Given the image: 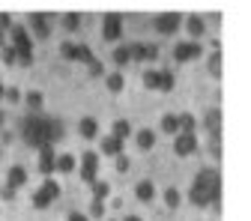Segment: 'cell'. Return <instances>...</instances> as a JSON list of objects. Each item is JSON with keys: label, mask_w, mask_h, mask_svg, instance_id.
I'll list each match as a JSON object with an SVG mask.
<instances>
[{"label": "cell", "mask_w": 251, "mask_h": 221, "mask_svg": "<svg viewBox=\"0 0 251 221\" xmlns=\"http://www.w3.org/2000/svg\"><path fill=\"white\" fill-rule=\"evenodd\" d=\"M114 63H117V66H126V63H132L129 45H120V48H114Z\"/></svg>", "instance_id": "obj_26"}, {"label": "cell", "mask_w": 251, "mask_h": 221, "mask_svg": "<svg viewBox=\"0 0 251 221\" xmlns=\"http://www.w3.org/2000/svg\"><path fill=\"white\" fill-rule=\"evenodd\" d=\"M69 221H90L84 212H69Z\"/></svg>", "instance_id": "obj_41"}, {"label": "cell", "mask_w": 251, "mask_h": 221, "mask_svg": "<svg viewBox=\"0 0 251 221\" xmlns=\"http://www.w3.org/2000/svg\"><path fill=\"white\" fill-rule=\"evenodd\" d=\"M24 182H27V171H24L21 165H12V168H9V176H6V185L18 192V188H21Z\"/></svg>", "instance_id": "obj_14"}, {"label": "cell", "mask_w": 251, "mask_h": 221, "mask_svg": "<svg viewBox=\"0 0 251 221\" xmlns=\"http://www.w3.org/2000/svg\"><path fill=\"white\" fill-rule=\"evenodd\" d=\"M218 195H222V176L218 171L206 168L195 176V185H192V203L195 206H209V203H218Z\"/></svg>", "instance_id": "obj_2"}, {"label": "cell", "mask_w": 251, "mask_h": 221, "mask_svg": "<svg viewBox=\"0 0 251 221\" xmlns=\"http://www.w3.org/2000/svg\"><path fill=\"white\" fill-rule=\"evenodd\" d=\"M6 30H12V18L6 12H0V33H6Z\"/></svg>", "instance_id": "obj_37"}, {"label": "cell", "mask_w": 251, "mask_h": 221, "mask_svg": "<svg viewBox=\"0 0 251 221\" xmlns=\"http://www.w3.org/2000/svg\"><path fill=\"white\" fill-rule=\"evenodd\" d=\"M111 135H114V138H120V141H126V138L132 135V125L126 123V120H117V123H114V132H111Z\"/></svg>", "instance_id": "obj_25"}, {"label": "cell", "mask_w": 251, "mask_h": 221, "mask_svg": "<svg viewBox=\"0 0 251 221\" xmlns=\"http://www.w3.org/2000/svg\"><path fill=\"white\" fill-rule=\"evenodd\" d=\"M63 27H66V30H78L81 27V15L78 12H69L66 18H63Z\"/></svg>", "instance_id": "obj_30"}, {"label": "cell", "mask_w": 251, "mask_h": 221, "mask_svg": "<svg viewBox=\"0 0 251 221\" xmlns=\"http://www.w3.org/2000/svg\"><path fill=\"white\" fill-rule=\"evenodd\" d=\"M135 144H138L141 149H152V144H155V132H152V129H141V132L135 135Z\"/></svg>", "instance_id": "obj_19"}, {"label": "cell", "mask_w": 251, "mask_h": 221, "mask_svg": "<svg viewBox=\"0 0 251 221\" xmlns=\"http://www.w3.org/2000/svg\"><path fill=\"white\" fill-rule=\"evenodd\" d=\"M54 162H57L54 147H42V149H39V173H42V176H51V173H54Z\"/></svg>", "instance_id": "obj_11"}, {"label": "cell", "mask_w": 251, "mask_h": 221, "mask_svg": "<svg viewBox=\"0 0 251 221\" xmlns=\"http://www.w3.org/2000/svg\"><path fill=\"white\" fill-rule=\"evenodd\" d=\"M120 33H123V18H120L117 12L105 15V24H102V36H105L108 42H117V39H120Z\"/></svg>", "instance_id": "obj_8"}, {"label": "cell", "mask_w": 251, "mask_h": 221, "mask_svg": "<svg viewBox=\"0 0 251 221\" xmlns=\"http://www.w3.org/2000/svg\"><path fill=\"white\" fill-rule=\"evenodd\" d=\"M123 87H126V78H123L120 72H111V75H108V90H111V93H120Z\"/></svg>", "instance_id": "obj_27"}, {"label": "cell", "mask_w": 251, "mask_h": 221, "mask_svg": "<svg viewBox=\"0 0 251 221\" xmlns=\"http://www.w3.org/2000/svg\"><path fill=\"white\" fill-rule=\"evenodd\" d=\"M123 221H141V218H138V215H126Z\"/></svg>", "instance_id": "obj_42"}, {"label": "cell", "mask_w": 251, "mask_h": 221, "mask_svg": "<svg viewBox=\"0 0 251 221\" xmlns=\"http://www.w3.org/2000/svg\"><path fill=\"white\" fill-rule=\"evenodd\" d=\"M21 132H24V141L30 147H54L57 141H63V135H66V125H63L57 117H27L24 125H21Z\"/></svg>", "instance_id": "obj_1"}, {"label": "cell", "mask_w": 251, "mask_h": 221, "mask_svg": "<svg viewBox=\"0 0 251 221\" xmlns=\"http://www.w3.org/2000/svg\"><path fill=\"white\" fill-rule=\"evenodd\" d=\"M185 27H188V33H192L195 39H198V36H203V30H206V24H203V18H201V15H192V18L185 21Z\"/></svg>", "instance_id": "obj_21"}, {"label": "cell", "mask_w": 251, "mask_h": 221, "mask_svg": "<svg viewBox=\"0 0 251 221\" xmlns=\"http://www.w3.org/2000/svg\"><path fill=\"white\" fill-rule=\"evenodd\" d=\"M3 96H6V87H3V84H0V99H3Z\"/></svg>", "instance_id": "obj_43"}, {"label": "cell", "mask_w": 251, "mask_h": 221, "mask_svg": "<svg viewBox=\"0 0 251 221\" xmlns=\"http://www.w3.org/2000/svg\"><path fill=\"white\" fill-rule=\"evenodd\" d=\"M78 132H81L87 141H93V138L99 135V123L93 120V117H84V120H81V125H78Z\"/></svg>", "instance_id": "obj_17"}, {"label": "cell", "mask_w": 251, "mask_h": 221, "mask_svg": "<svg viewBox=\"0 0 251 221\" xmlns=\"http://www.w3.org/2000/svg\"><path fill=\"white\" fill-rule=\"evenodd\" d=\"M96 173H99V155L96 152H84V159H81V179L84 182H96Z\"/></svg>", "instance_id": "obj_7"}, {"label": "cell", "mask_w": 251, "mask_h": 221, "mask_svg": "<svg viewBox=\"0 0 251 221\" xmlns=\"http://www.w3.org/2000/svg\"><path fill=\"white\" fill-rule=\"evenodd\" d=\"M0 54H3V63H6V66L18 63V57H15V48H12V45H3V48H0Z\"/></svg>", "instance_id": "obj_32"}, {"label": "cell", "mask_w": 251, "mask_h": 221, "mask_svg": "<svg viewBox=\"0 0 251 221\" xmlns=\"http://www.w3.org/2000/svg\"><path fill=\"white\" fill-rule=\"evenodd\" d=\"M27 105L33 108V111H39V108H42V93H36V90L27 93Z\"/></svg>", "instance_id": "obj_33"}, {"label": "cell", "mask_w": 251, "mask_h": 221, "mask_svg": "<svg viewBox=\"0 0 251 221\" xmlns=\"http://www.w3.org/2000/svg\"><path fill=\"white\" fill-rule=\"evenodd\" d=\"M165 203H168V209L179 206V192H176V188H165Z\"/></svg>", "instance_id": "obj_29"}, {"label": "cell", "mask_w": 251, "mask_h": 221, "mask_svg": "<svg viewBox=\"0 0 251 221\" xmlns=\"http://www.w3.org/2000/svg\"><path fill=\"white\" fill-rule=\"evenodd\" d=\"M129 54H132V60H155V57H159V48H155V45H147V42H132L129 45Z\"/></svg>", "instance_id": "obj_10"}, {"label": "cell", "mask_w": 251, "mask_h": 221, "mask_svg": "<svg viewBox=\"0 0 251 221\" xmlns=\"http://www.w3.org/2000/svg\"><path fill=\"white\" fill-rule=\"evenodd\" d=\"M176 117H179V132L195 135V125H198V123H195V117H192V114H176Z\"/></svg>", "instance_id": "obj_23"}, {"label": "cell", "mask_w": 251, "mask_h": 221, "mask_svg": "<svg viewBox=\"0 0 251 221\" xmlns=\"http://www.w3.org/2000/svg\"><path fill=\"white\" fill-rule=\"evenodd\" d=\"M54 171H60V173H72V171H75V155H72V152H63V155H57Z\"/></svg>", "instance_id": "obj_18"}, {"label": "cell", "mask_w": 251, "mask_h": 221, "mask_svg": "<svg viewBox=\"0 0 251 221\" xmlns=\"http://www.w3.org/2000/svg\"><path fill=\"white\" fill-rule=\"evenodd\" d=\"M60 54L66 57V60H81V63H87V66L96 60L87 45H75V42H63V45H60Z\"/></svg>", "instance_id": "obj_5"}, {"label": "cell", "mask_w": 251, "mask_h": 221, "mask_svg": "<svg viewBox=\"0 0 251 221\" xmlns=\"http://www.w3.org/2000/svg\"><path fill=\"white\" fill-rule=\"evenodd\" d=\"M0 197H3V200H12V197H15V188L3 185V192H0Z\"/></svg>", "instance_id": "obj_40"}, {"label": "cell", "mask_w": 251, "mask_h": 221, "mask_svg": "<svg viewBox=\"0 0 251 221\" xmlns=\"http://www.w3.org/2000/svg\"><path fill=\"white\" fill-rule=\"evenodd\" d=\"M209 72H212L215 78H218V75H222V54H218V51H215V54L209 57Z\"/></svg>", "instance_id": "obj_31"}, {"label": "cell", "mask_w": 251, "mask_h": 221, "mask_svg": "<svg viewBox=\"0 0 251 221\" xmlns=\"http://www.w3.org/2000/svg\"><path fill=\"white\" fill-rule=\"evenodd\" d=\"M159 90H162V93L174 90V75H171V72H162V84H159Z\"/></svg>", "instance_id": "obj_35"}, {"label": "cell", "mask_w": 251, "mask_h": 221, "mask_svg": "<svg viewBox=\"0 0 251 221\" xmlns=\"http://www.w3.org/2000/svg\"><path fill=\"white\" fill-rule=\"evenodd\" d=\"M90 215H93V218H102V215H105V200H93V203H90Z\"/></svg>", "instance_id": "obj_34"}, {"label": "cell", "mask_w": 251, "mask_h": 221, "mask_svg": "<svg viewBox=\"0 0 251 221\" xmlns=\"http://www.w3.org/2000/svg\"><path fill=\"white\" fill-rule=\"evenodd\" d=\"M159 84H162V72H159V69H147V72H144V87L159 90Z\"/></svg>", "instance_id": "obj_22"}, {"label": "cell", "mask_w": 251, "mask_h": 221, "mask_svg": "<svg viewBox=\"0 0 251 221\" xmlns=\"http://www.w3.org/2000/svg\"><path fill=\"white\" fill-rule=\"evenodd\" d=\"M162 132L179 135V117H176V114H165V117H162Z\"/></svg>", "instance_id": "obj_20"}, {"label": "cell", "mask_w": 251, "mask_h": 221, "mask_svg": "<svg viewBox=\"0 0 251 221\" xmlns=\"http://www.w3.org/2000/svg\"><path fill=\"white\" fill-rule=\"evenodd\" d=\"M102 72H105V66H102L99 60H93V63H90V75H93V78H99Z\"/></svg>", "instance_id": "obj_38"}, {"label": "cell", "mask_w": 251, "mask_h": 221, "mask_svg": "<svg viewBox=\"0 0 251 221\" xmlns=\"http://www.w3.org/2000/svg\"><path fill=\"white\" fill-rule=\"evenodd\" d=\"M203 123H206V129H209L212 135H218V123H222V114H218V111H209Z\"/></svg>", "instance_id": "obj_28"}, {"label": "cell", "mask_w": 251, "mask_h": 221, "mask_svg": "<svg viewBox=\"0 0 251 221\" xmlns=\"http://www.w3.org/2000/svg\"><path fill=\"white\" fill-rule=\"evenodd\" d=\"M179 15L176 12H165V15H159L155 18V30H159V33H174V30H179Z\"/></svg>", "instance_id": "obj_12"}, {"label": "cell", "mask_w": 251, "mask_h": 221, "mask_svg": "<svg viewBox=\"0 0 251 221\" xmlns=\"http://www.w3.org/2000/svg\"><path fill=\"white\" fill-rule=\"evenodd\" d=\"M135 197H138V200H144V203H150V200L155 197V185H152L150 179H141V182L135 185Z\"/></svg>", "instance_id": "obj_15"}, {"label": "cell", "mask_w": 251, "mask_h": 221, "mask_svg": "<svg viewBox=\"0 0 251 221\" xmlns=\"http://www.w3.org/2000/svg\"><path fill=\"white\" fill-rule=\"evenodd\" d=\"M117 171H120V173L129 171V159H126V155H117Z\"/></svg>", "instance_id": "obj_39"}, {"label": "cell", "mask_w": 251, "mask_h": 221, "mask_svg": "<svg viewBox=\"0 0 251 221\" xmlns=\"http://www.w3.org/2000/svg\"><path fill=\"white\" fill-rule=\"evenodd\" d=\"M108 195H111V185L108 182H102V179L93 182V200H105Z\"/></svg>", "instance_id": "obj_24"}, {"label": "cell", "mask_w": 251, "mask_h": 221, "mask_svg": "<svg viewBox=\"0 0 251 221\" xmlns=\"http://www.w3.org/2000/svg\"><path fill=\"white\" fill-rule=\"evenodd\" d=\"M176 141H174V152L176 155H192L195 149H198V138L195 135H185V132H179V135H174Z\"/></svg>", "instance_id": "obj_9"}, {"label": "cell", "mask_w": 251, "mask_h": 221, "mask_svg": "<svg viewBox=\"0 0 251 221\" xmlns=\"http://www.w3.org/2000/svg\"><path fill=\"white\" fill-rule=\"evenodd\" d=\"M3 99H6V102H12V105H15V102H21V90H18V87H6V96H3Z\"/></svg>", "instance_id": "obj_36"}, {"label": "cell", "mask_w": 251, "mask_h": 221, "mask_svg": "<svg viewBox=\"0 0 251 221\" xmlns=\"http://www.w3.org/2000/svg\"><path fill=\"white\" fill-rule=\"evenodd\" d=\"M123 144H126V141L108 135V138H102V152H105V155H123Z\"/></svg>", "instance_id": "obj_16"}, {"label": "cell", "mask_w": 251, "mask_h": 221, "mask_svg": "<svg viewBox=\"0 0 251 221\" xmlns=\"http://www.w3.org/2000/svg\"><path fill=\"white\" fill-rule=\"evenodd\" d=\"M30 30L39 36V39H48V33H51V24H48V15H42V12H36V15H30Z\"/></svg>", "instance_id": "obj_13"}, {"label": "cell", "mask_w": 251, "mask_h": 221, "mask_svg": "<svg viewBox=\"0 0 251 221\" xmlns=\"http://www.w3.org/2000/svg\"><path fill=\"white\" fill-rule=\"evenodd\" d=\"M57 197H60V185L48 176V179L36 188V195H33V206H36V209H45V206H51Z\"/></svg>", "instance_id": "obj_4"}, {"label": "cell", "mask_w": 251, "mask_h": 221, "mask_svg": "<svg viewBox=\"0 0 251 221\" xmlns=\"http://www.w3.org/2000/svg\"><path fill=\"white\" fill-rule=\"evenodd\" d=\"M0 125H3V111H0Z\"/></svg>", "instance_id": "obj_44"}, {"label": "cell", "mask_w": 251, "mask_h": 221, "mask_svg": "<svg viewBox=\"0 0 251 221\" xmlns=\"http://www.w3.org/2000/svg\"><path fill=\"white\" fill-rule=\"evenodd\" d=\"M203 54V45L201 42H179V45H174V60L176 63H188V60H198Z\"/></svg>", "instance_id": "obj_6"}, {"label": "cell", "mask_w": 251, "mask_h": 221, "mask_svg": "<svg viewBox=\"0 0 251 221\" xmlns=\"http://www.w3.org/2000/svg\"><path fill=\"white\" fill-rule=\"evenodd\" d=\"M9 36H12V48H15V57H18V63H21V66H30V63H33V42H30L27 27H21V24H12Z\"/></svg>", "instance_id": "obj_3"}]
</instances>
